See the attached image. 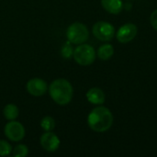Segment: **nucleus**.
<instances>
[{
	"label": "nucleus",
	"instance_id": "obj_1",
	"mask_svg": "<svg viewBox=\"0 0 157 157\" xmlns=\"http://www.w3.org/2000/svg\"><path fill=\"white\" fill-rule=\"evenodd\" d=\"M113 115L111 111L103 106H98L91 110L87 117L89 128L97 132H104L109 130L113 124Z\"/></svg>",
	"mask_w": 157,
	"mask_h": 157
},
{
	"label": "nucleus",
	"instance_id": "obj_2",
	"mask_svg": "<svg viewBox=\"0 0 157 157\" xmlns=\"http://www.w3.org/2000/svg\"><path fill=\"white\" fill-rule=\"evenodd\" d=\"M49 93L55 103L64 106L71 102L74 95V89L69 81L60 78L54 80L51 84L49 87Z\"/></svg>",
	"mask_w": 157,
	"mask_h": 157
},
{
	"label": "nucleus",
	"instance_id": "obj_3",
	"mask_svg": "<svg viewBox=\"0 0 157 157\" xmlns=\"http://www.w3.org/2000/svg\"><path fill=\"white\" fill-rule=\"evenodd\" d=\"M66 37L71 43L82 44L88 40L89 32L86 25L80 22H75L67 28Z\"/></svg>",
	"mask_w": 157,
	"mask_h": 157
},
{
	"label": "nucleus",
	"instance_id": "obj_4",
	"mask_svg": "<svg viewBox=\"0 0 157 157\" xmlns=\"http://www.w3.org/2000/svg\"><path fill=\"white\" fill-rule=\"evenodd\" d=\"M75 61L83 66L90 65L96 59V51L89 44H81L74 50Z\"/></svg>",
	"mask_w": 157,
	"mask_h": 157
},
{
	"label": "nucleus",
	"instance_id": "obj_5",
	"mask_svg": "<svg viewBox=\"0 0 157 157\" xmlns=\"http://www.w3.org/2000/svg\"><path fill=\"white\" fill-rule=\"evenodd\" d=\"M94 36L102 41H109L114 38L115 28L109 22L98 21L97 22L92 29Z\"/></svg>",
	"mask_w": 157,
	"mask_h": 157
},
{
	"label": "nucleus",
	"instance_id": "obj_6",
	"mask_svg": "<svg viewBox=\"0 0 157 157\" xmlns=\"http://www.w3.org/2000/svg\"><path fill=\"white\" fill-rule=\"evenodd\" d=\"M4 132L6 138L12 142H19L25 136L24 126L20 122L16 121L15 120L10 121L6 124Z\"/></svg>",
	"mask_w": 157,
	"mask_h": 157
},
{
	"label": "nucleus",
	"instance_id": "obj_7",
	"mask_svg": "<svg viewBox=\"0 0 157 157\" xmlns=\"http://www.w3.org/2000/svg\"><path fill=\"white\" fill-rule=\"evenodd\" d=\"M138 28L133 23H126L121 26L116 33L117 40L121 43H128L132 41L137 35Z\"/></svg>",
	"mask_w": 157,
	"mask_h": 157
},
{
	"label": "nucleus",
	"instance_id": "obj_8",
	"mask_svg": "<svg viewBox=\"0 0 157 157\" xmlns=\"http://www.w3.org/2000/svg\"><path fill=\"white\" fill-rule=\"evenodd\" d=\"M40 145L45 151L52 153L59 148L60 140L55 133L52 132H47L46 133H43L40 137Z\"/></svg>",
	"mask_w": 157,
	"mask_h": 157
},
{
	"label": "nucleus",
	"instance_id": "obj_9",
	"mask_svg": "<svg viewBox=\"0 0 157 157\" xmlns=\"http://www.w3.org/2000/svg\"><path fill=\"white\" fill-rule=\"evenodd\" d=\"M47 89V83L40 78H32L27 83V91L34 97L43 96Z\"/></svg>",
	"mask_w": 157,
	"mask_h": 157
},
{
	"label": "nucleus",
	"instance_id": "obj_10",
	"mask_svg": "<svg viewBox=\"0 0 157 157\" xmlns=\"http://www.w3.org/2000/svg\"><path fill=\"white\" fill-rule=\"evenodd\" d=\"M87 100L94 105H102L105 102V94L98 87H92L86 93Z\"/></svg>",
	"mask_w": 157,
	"mask_h": 157
},
{
	"label": "nucleus",
	"instance_id": "obj_11",
	"mask_svg": "<svg viewBox=\"0 0 157 157\" xmlns=\"http://www.w3.org/2000/svg\"><path fill=\"white\" fill-rule=\"evenodd\" d=\"M101 5L107 12L114 15L121 13L124 6L121 0H101Z\"/></svg>",
	"mask_w": 157,
	"mask_h": 157
},
{
	"label": "nucleus",
	"instance_id": "obj_12",
	"mask_svg": "<svg viewBox=\"0 0 157 157\" xmlns=\"http://www.w3.org/2000/svg\"><path fill=\"white\" fill-rule=\"evenodd\" d=\"M113 54H114V48L109 43L101 45L98 50V56L102 61H107L110 59Z\"/></svg>",
	"mask_w": 157,
	"mask_h": 157
},
{
	"label": "nucleus",
	"instance_id": "obj_13",
	"mask_svg": "<svg viewBox=\"0 0 157 157\" xmlns=\"http://www.w3.org/2000/svg\"><path fill=\"white\" fill-rule=\"evenodd\" d=\"M4 116L6 120L8 121H14L17 118L18 116V109L15 104H7L3 110Z\"/></svg>",
	"mask_w": 157,
	"mask_h": 157
},
{
	"label": "nucleus",
	"instance_id": "obj_14",
	"mask_svg": "<svg viewBox=\"0 0 157 157\" xmlns=\"http://www.w3.org/2000/svg\"><path fill=\"white\" fill-rule=\"evenodd\" d=\"M40 127L46 132H52L55 128V121L50 116L44 117L40 121Z\"/></svg>",
	"mask_w": 157,
	"mask_h": 157
},
{
	"label": "nucleus",
	"instance_id": "obj_15",
	"mask_svg": "<svg viewBox=\"0 0 157 157\" xmlns=\"http://www.w3.org/2000/svg\"><path fill=\"white\" fill-rule=\"evenodd\" d=\"M29 154V149L24 144H17L13 150V155L16 157H25Z\"/></svg>",
	"mask_w": 157,
	"mask_h": 157
},
{
	"label": "nucleus",
	"instance_id": "obj_16",
	"mask_svg": "<svg viewBox=\"0 0 157 157\" xmlns=\"http://www.w3.org/2000/svg\"><path fill=\"white\" fill-rule=\"evenodd\" d=\"M70 43L71 42L68 40V42H66V43L63 44V46L62 47V50H61V54L65 59L71 58L73 56V54H74V50H73L72 45Z\"/></svg>",
	"mask_w": 157,
	"mask_h": 157
},
{
	"label": "nucleus",
	"instance_id": "obj_17",
	"mask_svg": "<svg viewBox=\"0 0 157 157\" xmlns=\"http://www.w3.org/2000/svg\"><path fill=\"white\" fill-rule=\"evenodd\" d=\"M12 152V146L4 140H0V156H6Z\"/></svg>",
	"mask_w": 157,
	"mask_h": 157
},
{
	"label": "nucleus",
	"instance_id": "obj_18",
	"mask_svg": "<svg viewBox=\"0 0 157 157\" xmlns=\"http://www.w3.org/2000/svg\"><path fill=\"white\" fill-rule=\"evenodd\" d=\"M150 21H151V25L153 26V28H154L155 30H157V9L154 10L153 13L151 14Z\"/></svg>",
	"mask_w": 157,
	"mask_h": 157
}]
</instances>
